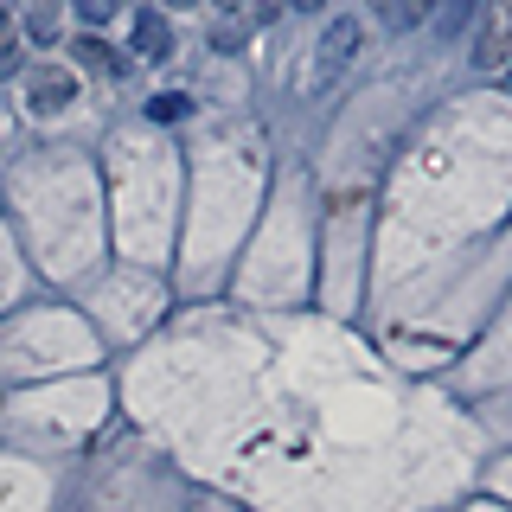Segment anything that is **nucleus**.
I'll list each match as a JSON object with an SVG mask.
<instances>
[{"instance_id": "15", "label": "nucleus", "mask_w": 512, "mask_h": 512, "mask_svg": "<svg viewBox=\"0 0 512 512\" xmlns=\"http://www.w3.org/2000/svg\"><path fill=\"white\" fill-rule=\"evenodd\" d=\"M160 7H173V13H186V7H205V0H160Z\"/></svg>"}, {"instance_id": "10", "label": "nucleus", "mask_w": 512, "mask_h": 512, "mask_svg": "<svg viewBox=\"0 0 512 512\" xmlns=\"http://www.w3.org/2000/svg\"><path fill=\"white\" fill-rule=\"evenodd\" d=\"M77 64H90V71H103V64H109V45H103V39H77Z\"/></svg>"}, {"instance_id": "16", "label": "nucleus", "mask_w": 512, "mask_h": 512, "mask_svg": "<svg viewBox=\"0 0 512 512\" xmlns=\"http://www.w3.org/2000/svg\"><path fill=\"white\" fill-rule=\"evenodd\" d=\"M372 7H384V0H372Z\"/></svg>"}, {"instance_id": "6", "label": "nucleus", "mask_w": 512, "mask_h": 512, "mask_svg": "<svg viewBox=\"0 0 512 512\" xmlns=\"http://www.w3.org/2000/svg\"><path fill=\"white\" fill-rule=\"evenodd\" d=\"M0 71H20V26H13V13H0Z\"/></svg>"}, {"instance_id": "2", "label": "nucleus", "mask_w": 512, "mask_h": 512, "mask_svg": "<svg viewBox=\"0 0 512 512\" xmlns=\"http://www.w3.org/2000/svg\"><path fill=\"white\" fill-rule=\"evenodd\" d=\"M474 71L500 77L512 64V0H480V20H474Z\"/></svg>"}, {"instance_id": "7", "label": "nucleus", "mask_w": 512, "mask_h": 512, "mask_svg": "<svg viewBox=\"0 0 512 512\" xmlns=\"http://www.w3.org/2000/svg\"><path fill=\"white\" fill-rule=\"evenodd\" d=\"M186 96L180 90H167V96H154V103H148V122H186Z\"/></svg>"}, {"instance_id": "4", "label": "nucleus", "mask_w": 512, "mask_h": 512, "mask_svg": "<svg viewBox=\"0 0 512 512\" xmlns=\"http://www.w3.org/2000/svg\"><path fill=\"white\" fill-rule=\"evenodd\" d=\"M135 52L141 58H173V26H167V13H154V7H141L135 13Z\"/></svg>"}, {"instance_id": "9", "label": "nucleus", "mask_w": 512, "mask_h": 512, "mask_svg": "<svg viewBox=\"0 0 512 512\" xmlns=\"http://www.w3.org/2000/svg\"><path fill=\"white\" fill-rule=\"evenodd\" d=\"M71 7H77V20H84V26H109L122 13V0H71Z\"/></svg>"}, {"instance_id": "3", "label": "nucleus", "mask_w": 512, "mask_h": 512, "mask_svg": "<svg viewBox=\"0 0 512 512\" xmlns=\"http://www.w3.org/2000/svg\"><path fill=\"white\" fill-rule=\"evenodd\" d=\"M77 96V77L71 71H26V103L39 109V116H52Z\"/></svg>"}, {"instance_id": "5", "label": "nucleus", "mask_w": 512, "mask_h": 512, "mask_svg": "<svg viewBox=\"0 0 512 512\" xmlns=\"http://www.w3.org/2000/svg\"><path fill=\"white\" fill-rule=\"evenodd\" d=\"M384 26L391 32H416V26H429V13H436V0H384Z\"/></svg>"}, {"instance_id": "8", "label": "nucleus", "mask_w": 512, "mask_h": 512, "mask_svg": "<svg viewBox=\"0 0 512 512\" xmlns=\"http://www.w3.org/2000/svg\"><path fill=\"white\" fill-rule=\"evenodd\" d=\"M26 26H32V39H45V45H52V32H58L52 0H32V7H26Z\"/></svg>"}, {"instance_id": "14", "label": "nucleus", "mask_w": 512, "mask_h": 512, "mask_svg": "<svg viewBox=\"0 0 512 512\" xmlns=\"http://www.w3.org/2000/svg\"><path fill=\"white\" fill-rule=\"evenodd\" d=\"M288 7H295V13H320V7H327V0H288Z\"/></svg>"}, {"instance_id": "1", "label": "nucleus", "mask_w": 512, "mask_h": 512, "mask_svg": "<svg viewBox=\"0 0 512 512\" xmlns=\"http://www.w3.org/2000/svg\"><path fill=\"white\" fill-rule=\"evenodd\" d=\"M359 45H365V32H359V20H352V13L327 20V32H320V45H314V64H308V77H301L308 103H320V96H333V90H340V77L352 71Z\"/></svg>"}, {"instance_id": "12", "label": "nucleus", "mask_w": 512, "mask_h": 512, "mask_svg": "<svg viewBox=\"0 0 512 512\" xmlns=\"http://www.w3.org/2000/svg\"><path fill=\"white\" fill-rule=\"evenodd\" d=\"M288 7V0H250V13H256V26H269V20H276V13Z\"/></svg>"}, {"instance_id": "17", "label": "nucleus", "mask_w": 512, "mask_h": 512, "mask_svg": "<svg viewBox=\"0 0 512 512\" xmlns=\"http://www.w3.org/2000/svg\"><path fill=\"white\" fill-rule=\"evenodd\" d=\"M506 77H512V64H506Z\"/></svg>"}, {"instance_id": "13", "label": "nucleus", "mask_w": 512, "mask_h": 512, "mask_svg": "<svg viewBox=\"0 0 512 512\" xmlns=\"http://www.w3.org/2000/svg\"><path fill=\"white\" fill-rule=\"evenodd\" d=\"M212 13L218 20H237V13H250V0H212Z\"/></svg>"}, {"instance_id": "11", "label": "nucleus", "mask_w": 512, "mask_h": 512, "mask_svg": "<svg viewBox=\"0 0 512 512\" xmlns=\"http://www.w3.org/2000/svg\"><path fill=\"white\" fill-rule=\"evenodd\" d=\"M474 13H480V0H455V7H448V26H442V32H461V26L474 20Z\"/></svg>"}]
</instances>
